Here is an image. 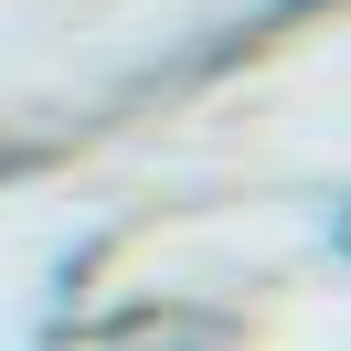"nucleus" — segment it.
I'll list each match as a JSON object with an SVG mask.
<instances>
[{"instance_id": "obj_2", "label": "nucleus", "mask_w": 351, "mask_h": 351, "mask_svg": "<svg viewBox=\"0 0 351 351\" xmlns=\"http://www.w3.org/2000/svg\"><path fill=\"white\" fill-rule=\"evenodd\" d=\"M11 160H22V149H11V138H0V171H11Z\"/></svg>"}, {"instance_id": "obj_1", "label": "nucleus", "mask_w": 351, "mask_h": 351, "mask_svg": "<svg viewBox=\"0 0 351 351\" xmlns=\"http://www.w3.org/2000/svg\"><path fill=\"white\" fill-rule=\"evenodd\" d=\"M330 245H341V266H351V192L330 202Z\"/></svg>"}]
</instances>
